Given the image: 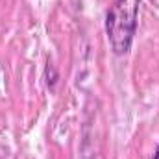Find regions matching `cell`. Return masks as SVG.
<instances>
[{
	"mask_svg": "<svg viewBox=\"0 0 159 159\" xmlns=\"http://www.w3.org/2000/svg\"><path fill=\"white\" fill-rule=\"evenodd\" d=\"M141 0H115L106 15V34L111 50L124 56L131 48V41L137 30Z\"/></svg>",
	"mask_w": 159,
	"mask_h": 159,
	"instance_id": "obj_1",
	"label": "cell"
},
{
	"mask_svg": "<svg viewBox=\"0 0 159 159\" xmlns=\"http://www.w3.org/2000/svg\"><path fill=\"white\" fill-rule=\"evenodd\" d=\"M154 159H159V146H157V150H156V154H154Z\"/></svg>",
	"mask_w": 159,
	"mask_h": 159,
	"instance_id": "obj_2",
	"label": "cell"
}]
</instances>
